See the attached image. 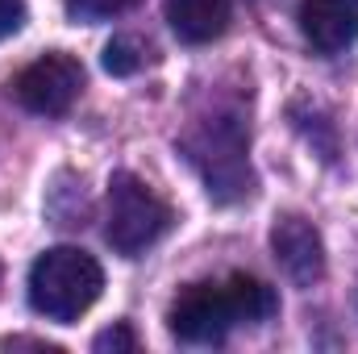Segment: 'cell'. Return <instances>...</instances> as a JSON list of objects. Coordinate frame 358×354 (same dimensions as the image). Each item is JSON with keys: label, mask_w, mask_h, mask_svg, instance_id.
Segmentation results:
<instances>
[{"label": "cell", "mask_w": 358, "mask_h": 354, "mask_svg": "<svg viewBox=\"0 0 358 354\" xmlns=\"http://www.w3.org/2000/svg\"><path fill=\"white\" fill-rule=\"evenodd\" d=\"M300 34L317 55H338L358 38V0H304Z\"/></svg>", "instance_id": "cell-7"}, {"label": "cell", "mask_w": 358, "mask_h": 354, "mask_svg": "<svg viewBox=\"0 0 358 354\" xmlns=\"http://www.w3.org/2000/svg\"><path fill=\"white\" fill-rule=\"evenodd\" d=\"M150 59H155V50H150V42H142L138 34H117V38L104 46V71H108V76H138Z\"/></svg>", "instance_id": "cell-9"}, {"label": "cell", "mask_w": 358, "mask_h": 354, "mask_svg": "<svg viewBox=\"0 0 358 354\" xmlns=\"http://www.w3.org/2000/svg\"><path fill=\"white\" fill-rule=\"evenodd\" d=\"M80 92H84V67L63 50H46L42 59L21 67L8 84V96L38 117H63L80 100Z\"/></svg>", "instance_id": "cell-5"}, {"label": "cell", "mask_w": 358, "mask_h": 354, "mask_svg": "<svg viewBox=\"0 0 358 354\" xmlns=\"http://www.w3.org/2000/svg\"><path fill=\"white\" fill-rule=\"evenodd\" d=\"M92 351L100 354H117V351H138V334L129 330V325H113V330H104V334H96V342H92Z\"/></svg>", "instance_id": "cell-11"}, {"label": "cell", "mask_w": 358, "mask_h": 354, "mask_svg": "<svg viewBox=\"0 0 358 354\" xmlns=\"http://www.w3.org/2000/svg\"><path fill=\"white\" fill-rule=\"evenodd\" d=\"M167 21L187 46L217 42L229 29V0H167Z\"/></svg>", "instance_id": "cell-8"}, {"label": "cell", "mask_w": 358, "mask_h": 354, "mask_svg": "<svg viewBox=\"0 0 358 354\" xmlns=\"http://www.w3.org/2000/svg\"><path fill=\"white\" fill-rule=\"evenodd\" d=\"M271 250L275 263L283 267V275L300 288H313L325 275V246L321 234L313 229V221H304L300 213H283L271 225Z\"/></svg>", "instance_id": "cell-6"}, {"label": "cell", "mask_w": 358, "mask_h": 354, "mask_svg": "<svg viewBox=\"0 0 358 354\" xmlns=\"http://www.w3.org/2000/svg\"><path fill=\"white\" fill-rule=\"evenodd\" d=\"M279 313L275 288L255 275L187 283L167 313V330L183 346H217L242 325H263Z\"/></svg>", "instance_id": "cell-1"}, {"label": "cell", "mask_w": 358, "mask_h": 354, "mask_svg": "<svg viewBox=\"0 0 358 354\" xmlns=\"http://www.w3.org/2000/svg\"><path fill=\"white\" fill-rule=\"evenodd\" d=\"M104 292V271L80 246H50L29 267V304L55 325H71Z\"/></svg>", "instance_id": "cell-3"}, {"label": "cell", "mask_w": 358, "mask_h": 354, "mask_svg": "<svg viewBox=\"0 0 358 354\" xmlns=\"http://www.w3.org/2000/svg\"><path fill=\"white\" fill-rule=\"evenodd\" d=\"M25 25V0H0V42Z\"/></svg>", "instance_id": "cell-12"}, {"label": "cell", "mask_w": 358, "mask_h": 354, "mask_svg": "<svg viewBox=\"0 0 358 354\" xmlns=\"http://www.w3.org/2000/svg\"><path fill=\"white\" fill-rule=\"evenodd\" d=\"M246 146H250V129H246L242 113H213V117L196 121L179 142L183 159L200 171L217 204H234V200L250 196L255 176H250Z\"/></svg>", "instance_id": "cell-2"}, {"label": "cell", "mask_w": 358, "mask_h": 354, "mask_svg": "<svg viewBox=\"0 0 358 354\" xmlns=\"http://www.w3.org/2000/svg\"><path fill=\"white\" fill-rule=\"evenodd\" d=\"M129 4H138V0H67V13L76 21H108V17L125 13Z\"/></svg>", "instance_id": "cell-10"}, {"label": "cell", "mask_w": 358, "mask_h": 354, "mask_svg": "<svg viewBox=\"0 0 358 354\" xmlns=\"http://www.w3.org/2000/svg\"><path fill=\"white\" fill-rule=\"evenodd\" d=\"M176 221V208L138 176L117 171L108 179V225L104 238L117 255L138 259L142 250H150Z\"/></svg>", "instance_id": "cell-4"}]
</instances>
